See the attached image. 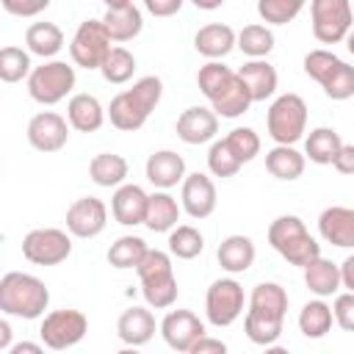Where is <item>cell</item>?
<instances>
[{
  "instance_id": "cell-1",
  "label": "cell",
  "mask_w": 354,
  "mask_h": 354,
  "mask_svg": "<svg viewBox=\"0 0 354 354\" xmlns=\"http://www.w3.org/2000/svg\"><path fill=\"white\" fill-rule=\"evenodd\" d=\"M288 313V290L277 282H260L252 288L246 318H243V332L252 343L257 346H274L282 335Z\"/></svg>"
},
{
  "instance_id": "cell-2",
  "label": "cell",
  "mask_w": 354,
  "mask_h": 354,
  "mask_svg": "<svg viewBox=\"0 0 354 354\" xmlns=\"http://www.w3.org/2000/svg\"><path fill=\"white\" fill-rule=\"evenodd\" d=\"M196 86L199 91L207 97L210 102V111L216 116H224V119H238L249 111L252 105V97H249V88L243 86V80L238 77L235 69L224 66L221 61H207L205 66H199L196 72Z\"/></svg>"
},
{
  "instance_id": "cell-3",
  "label": "cell",
  "mask_w": 354,
  "mask_h": 354,
  "mask_svg": "<svg viewBox=\"0 0 354 354\" xmlns=\"http://www.w3.org/2000/svg\"><path fill=\"white\" fill-rule=\"evenodd\" d=\"M160 97H163V83H160V77L144 75V77H138L130 88L119 91V94L111 100V105H108V119H111V124H113L116 130H122V133H136V130H141V127L147 124V119H149V113L158 108Z\"/></svg>"
},
{
  "instance_id": "cell-4",
  "label": "cell",
  "mask_w": 354,
  "mask_h": 354,
  "mask_svg": "<svg viewBox=\"0 0 354 354\" xmlns=\"http://www.w3.org/2000/svg\"><path fill=\"white\" fill-rule=\"evenodd\" d=\"M50 304V288L25 271H8L0 279V310L6 315L14 318H25L33 321L39 315H44Z\"/></svg>"
},
{
  "instance_id": "cell-5",
  "label": "cell",
  "mask_w": 354,
  "mask_h": 354,
  "mask_svg": "<svg viewBox=\"0 0 354 354\" xmlns=\"http://www.w3.org/2000/svg\"><path fill=\"white\" fill-rule=\"evenodd\" d=\"M268 243L279 257H285L290 266L307 268L313 260L321 257V243L307 232L304 221L299 216H277L268 224Z\"/></svg>"
},
{
  "instance_id": "cell-6",
  "label": "cell",
  "mask_w": 354,
  "mask_h": 354,
  "mask_svg": "<svg viewBox=\"0 0 354 354\" xmlns=\"http://www.w3.org/2000/svg\"><path fill=\"white\" fill-rule=\"evenodd\" d=\"M138 279H141V293L147 307L155 310H169L177 301V277H174V266L171 257L160 249H149L147 257L141 260V266L136 268Z\"/></svg>"
},
{
  "instance_id": "cell-7",
  "label": "cell",
  "mask_w": 354,
  "mask_h": 354,
  "mask_svg": "<svg viewBox=\"0 0 354 354\" xmlns=\"http://www.w3.org/2000/svg\"><path fill=\"white\" fill-rule=\"evenodd\" d=\"M304 75L313 77L329 100L343 102L354 97V66L329 50H310L304 55Z\"/></svg>"
},
{
  "instance_id": "cell-8",
  "label": "cell",
  "mask_w": 354,
  "mask_h": 354,
  "mask_svg": "<svg viewBox=\"0 0 354 354\" xmlns=\"http://www.w3.org/2000/svg\"><path fill=\"white\" fill-rule=\"evenodd\" d=\"M266 127H268V136L274 138V144L293 147L307 133V102L293 91L279 94L268 105Z\"/></svg>"
},
{
  "instance_id": "cell-9",
  "label": "cell",
  "mask_w": 354,
  "mask_h": 354,
  "mask_svg": "<svg viewBox=\"0 0 354 354\" xmlns=\"http://www.w3.org/2000/svg\"><path fill=\"white\" fill-rule=\"evenodd\" d=\"M75 66L66 61H44L41 66H33L28 77V94L39 105H55L75 88Z\"/></svg>"
},
{
  "instance_id": "cell-10",
  "label": "cell",
  "mask_w": 354,
  "mask_h": 354,
  "mask_svg": "<svg viewBox=\"0 0 354 354\" xmlns=\"http://www.w3.org/2000/svg\"><path fill=\"white\" fill-rule=\"evenodd\" d=\"M310 19H313V36L321 44H337L351 33L354 11L348 0H313Z\"/></svg>"
},
{
  "instance_id": "cell-11",
  "label": "cell",
  "mask_w": 354,
  "mask_h": 354,
  "mask_svg": "<svg viewBox=\"0 0 354 354\" xmlns=\"http://www.w3.org/2000/svg\"><path fill=\"white\" fill-rule=\"evenodd\" d=\"M111 36L102 25V19H83L69 41V55L75 61V66H83V69H100L108 58V53L113 50L111 47Z\"/></svg>"
},
{
  "instance_id": "cell-12",
  "label": "cell",
  "mask_w": 354,
  "mask_h": 354,
  "mask_svg": "<svg viewBox=\"0 0 354 354\" xmlns=\"http://www.w3.org/2000/svg\"><path fill=\"white\" fill-rule=\"evenodd\" d=\"M88 332V318L80 310L64 307V310H53L44 315L41 326H39V337L47 348L53 351H64L77 346Z\"/></svg>"
},
{
  "instance_id": "cell-13",
  "label": "cell",
  "mask_w": 354,
  "mask_h": 354,
  "mask_svg": "<svg viewBox=\"0 0 354 354\" xmlns=\"http://www.w3.org/2000/svg\"><path fill=\"white\" fill-rule=\"evenodd\" d=\"M243 304H246L243 288L232 277H221V279L210 282V288L205 293V315L218 329L235 324L243 313Z\"/></svg>"
},
{
  "instance_id": "cell-14",
  "label": "cell",
  "mask_w": 354,
  "mask_h": 354,
  "mask_svg": "<svg viewBox=\"0 0 354 354\" xmlns=\"http://www.w3.org/2000/svg\"><path fill=\"white\" fill-rule=\"evenodd\" d=\"M72 254L69 232L58 227H39L22 238V257L33 266H58Z\"/></svg>"
},
{
  "instance_id": "cell-15",
  "label": "cell",
  "mask_w": 354,
  "mask_h": 354,
  "mask_svg": "<svg viewBox=\"0 0 354 354\" xmlns=\"http://www.w3.org/2000/svg\"><path fill=\"white\" fill-rule=\"evenodd\" d=\"M108 224V207L97 196H80L66 210V232L75 238H97Z\"/></svg>"
},
{
  "instance_id": "cell-16",
  "label": "cell",
  "mask_w": 354,
  "mask_h": 354,
  "mask_svg": "<svg viewBox=\"0 0 354 354\" xmlns=\"http://www.w3.org/2000/svg\"><path fill=\"white\" fill-rule=\"evenodd\" d=\"M160 335L169 348L188 354L194 348V343L205 337V324L191 310H169L160 321Z\"/></svg>"
},
{
  "instance_id": "cell-17",
  "label": "cell",
  "mask_w": 354,
  "mask_h": 354,
  "mask_svg": "<svg viewBox=\"0 0 354 354\" xmlns=\"http://www.w3.org/2000/svg\"><path fill=\"white\" fill-rule=\"evenodd\" d=\"M28 141L39 152H58L69 141V122L55 111H41L28 122Z\"/></svg>"
},
{
  "instance_id": "cell-18",
  "label": "cell",
  "mask_w": 354,
  "mask_h": 354,
  "mask_svg": "<svg viewBox=\"0 0 354 354\" xmlns=\"http://www.w3.org/2000/svg\"><path fill=\"white\" fill-rule=\"evenodd\" d=\"M216 183L205 171H194L180 185V207L191 218H207L216 210Z\"/></svg>"
},
{
  "instance_id": "cell-19",
  "label": "cell",
  "mask_w": 354,
  "mask_h": 354,
  "mask_svg": "<svg viewBox=\"0 0 354 354\" xmlns=\"http://www.w3.org/2000/svg\"><path fill=\"white\" fill-rule=\"evenodd\" d=\"M102 25L111 36V41L122 44V41H130L141 33L144 28V17H141V8L130 0H116V3H108L105 14H102Z\"/></svg>"
},
{
  "instance_id": "cell-20",
  "label": "cell",
  "mask_w": 354,
  "mask_h": 354,
  "mask_svg": "<svg viewBox=\"0 0 354 354\" xmlns=\"http://www.w3.org/2000/svg\"><path fill=\"white\" fill-rule=\"evenodd\" d=\"M216 133H218V116L210 108L191 105L177 116V136L191 147L216 141Z\"/></svg>"
},
{
  "instance_id": "cell-21",
  "label": "cell",
  "mask_w": 354,
  "mask_h": 354,
  "mask_svg": "<svg viewBox=\"0 0 354 354\" xmlns=\"http://www.w3.org/2000/svg\"><path fill=\"white\" fill-rule=\"evenodd\" d=\"M144 174H147V180L158 191H169L177 183L183 185V180L188 177L185 174V160L174 149H158V152H152L147 158V163H144Z\"/></svg>"
},
{
  "instance_id": "cell-22",
  "label": "cell",
  "mask_w": 354,
  "mask_h": 354,
  "mask_svg": "<svg viewBox=\"0 0 354 354\" xmlns=\"http://www.w3.org/2000/svg\"><path fill=\"white\" fill-rule=\"evenodd\" d=\"M147 205H149V194L136 185V183H124L113 191L111 196V213L122 227H136L144 224L147 218Z\"/></svg>"
},
{
  "instance_id": "cell-23",
  "label": "cell",
  "mask_w": 354,
  "mask_h": 354,
  "mask_svg": "<svg viewBox=\"0 0 354 354\" xmlns=\"http://www.w3.org/2000/svg\"><path fill=\"white\" fill-rule=\"evenodd\" d=\"M318 232L326 243L340 249H354V207L332 205L318 216Z\"/></svg>"
},
{
  "instance_id": "cell-24",
  "label": "cell",
  "mask_w": 354,
  "mask_h": 354,
  "mask_svg": "<svg viewBox=\"0 0 354 354\" xmlns=\"http://www.w3.org/2000/svg\"><path fill=\"white\" fill-rule=\"evenodd\" d=\"M194 47L207 61H218V58L230 55L238 47V33L230 25H224V22H210V25H202L196 30Z\"/></svg>"
},
{
  "instance_id": "cell-25",
  "label": "cell",
  "mask_w": 354,
  "mask_h": 354,
  "mask_svg": "<svg viewBox=\"0 0 354 354\" xmlns=\"http://www.w3.org/2000/svg\"><path fill=\"white\" fill-rule=\"evenodd\" d=\"M108 111L102 108V102L88 94V91H80V94H72L69 102H66V122L69 127H75L77 133H94L102 127Z\"/></svg>"
},
{
  "instance_id": "cell-26",
  "label": "cell",
  "mask_w": 354,
  "mask_h": 354,
  "mask_svg": "<svg viewBox=\"0 0 354 354\" xmlns=\"http://www.w3.org/2000/svg\"><path fill=\"white\" fill-rule=\"evenodd\" d=\"M116 335H119L122 343H127L133 348L149 343L152 335H155V315H152V310L149 307H136V304L127 307L119 315V321H116Z\"/></svg>"
},
{
  "instance_id": "cell-27",
  "label": "cell",
  "mask_w": 354,
  "mask_h": 354,
  "mask_svg": "<svg viewBox=\"0 0 354 354\" xmlns=\"http://www.w3.org/2000/svg\"><path fill=\"white\" fill-rule=\"evenodd\" d=\"M254 243H252V238L249 235H227L221 243H218V252H216V257H218V266L227 271V274H243V271H249L252 268V263H254Z\"/></svg>"
},
{
  "instance_id": "cell-28",
  "label": "cell",
  "mask_w": 354,
  "mask_h": 354,
  "mask_svg": "<svg viewBox=\"0 0 354 354\" xmlns=\"http://www.w3.org/2000/svg\"><path fill=\"white\" fill-rule=\"evenodd\" d=\"M238 77L243 80V86L249 88V97L252 102H263L268 97H274L277 91V69L263 58V61H246L241 69H238Z\"/></svg>"
},
{
  "instance_id": "cell-29",
  "label": "cell",
  "mask_w": 354,
  "mask_h": 354,
  "mask_svg": "<svg viewBox=\"0 0 354 354\" xmlns=\"http://www.w3.org/2000/svg\"><path fill=\"white\" fill-rule=\"evenodd\" d=\"M340 149H343V138L335 127H315L304 138V158H310L318 166H332Z\"/></svg>"
},
{
  "instance_id": "cell-30",
  "label": "cell",
  "mask_w": 354,
  "mask_h": 354,
  "mask_svg": "<svg viewBox=\"0 0 354 354\" xmlns=\"http://www.w3.org/2000/svg\"><path fill=\"white\" fill-rule=\"evenodd\" d=\"M180 210L183 207L177 205V199L169 191H155V194H149L144 224L152 232H171L177 227V221H180Z\"/></svg>"
},
{
  "instance_id": "cell-31",
  "label": "cell",
  "mask_w": 354,
  "mask_h": 354,
  "mask_svg": "<svg viewBox=\"0 0 354 354\" xmlns=\"http://www.w3.org/2000/svg\"><path fill=\"white\" fill-rule=\"evenodd\" d=\"M304 285L315 299H329L340 290V266H335L326 257L313 260L304 268Z\"/></svg>"
},
{
  "instance_id": "cell-32",
  "label": "cell",
  "mask_w": 354,
  "mask_h": 354,
  "mask_svg": "<svg viewBox=\"0 0 354 354\" xmlns=\"http://www.w3.org/2000/svg\"><path fill=\"white\" fill-rule=\"evenodd\" d=\"M127 171H130L127 160L122 155H116V152H100L88 163V177L100 188H119V185H124Z\"/></svg>"
},
{
  "instance_id": "cell-33",
  "label": "cell",
  "mask_w": 354,
  "mask_h": 354,
  "mask_svg": "<svg viewBox=\"0 0 354 354\" xmlns=\"http://www.w3.org/2000/svg\"><path fill=\"white\" fill-rule=\"evenodd\" d=\"M304 166H307V158L296 149V147H271L266 152V169L271 177L277 180H299L304 174Z\"/></svg>"
},
{
  "instance_id": "cell-34",
  "label": "cell",
  "mask_w": 354,
  "mask_h": 354,
  "mask_svg": "<svg viewBox=\"0 0 354 354\" xmlns=\"http://www.w3.org/2000/svg\"><path fill=\"white\" fill-rule=\"evenodd\" d=\"M25 47L30 55L53 58L64 47V30L55 22H33L25 30Z\"/></svg>"
},
{
  "instance_id": "cell-35",
  "label": "cell",
  "mask_w": 354,
  "mask_h": 354,
  "mask_svg": "<svg viewBox=\"0 0 354 354\" xmlns=\"http://www.w3.org/2000/svg\"><path fill=\"white\" fill-rule=\"evenodd\" d=\"M332 324H335V313H332V307H329L324 299L307 301V304L301 307V313H299V329H301V335L310 337V340L326 337L329 329H332Z\"/></svg>"
},
{
  "instance_id": "cell-36",
  "label": "cell",
  "mask_w": 354,
  "mask_h": 354,
  "mask_svg": "<svg viewBox=\"0 0 354 354\" xmlns=\"http://www.w3.org/2000/svg\"><path fill=\"white\" fill-rule=\"evenodd\" d=\"M147 252H149V246H147L144 238H138V235H122V238H116V241L111 243V249H108V263H111L113 268H119V271H124V268H138L141 260L147 257Z\"/></svg>"
},
{
  "instance_id": "cell-37",
  "label": "cell",
  "mask_w": 354,
  "mask_h": 354,
  "mask_svg": "<svg viewBox=\"0 0 354 354\" xmlns=\"http://www.w3.org/2000/svg\"><path fill=\"white\" fill-rule=\"evenodd\" d=\"M238 50L243 55H249V61H263L271 50H274V33L268 25L252 22L243 25V30L238 33Z\"/></svg>"
},
{
  "instance_id": "cell-38",
  "label": "cell",
  "mask_w": 354,
  "mask_h": 354,
  "mask_svg": "<svg viewBox=\"0 0 354 354\" xmlns=\"http://www.w3.org/2000/svg\"><path fill=\"white\" fill-rule=\"evenodd\" d=\"M205 249V235L191 224H177L169 232V254L177 260H194Z\"/></svg>"
},
{
  "instance_id": "cell-39",
  "label": "cell",
  "mask_w": 354,
  "mask_h": 354,
  "mask_svg": "<svg viewBox=\"0 0 354 354\" xmlns=\"http://www.w3.org/2000/svg\"><path fill=\"white\" fill-rule=\"evenodd\" d=\"M30 53L14 44H6L0 50V80L3 83H19L22 77H30Z\"/></svg>"
},
{
  "instance_id": "cell-40",
  "label": "cell",
  "mask_w": 354,
  "mask_h": 354,
  "mask_svg": "<svg viewBox=\"0 0 354 354\" xmlns=\"http://www.w3.org/2000/svg\"><path fill=\"white\" fill-rule=\"evenodd\" d=\"M100 72H102V77H105L108 83L122 86V83H127V80L133 77V72H136V55H133L127 47H113V50L108 53L105 64L100 66Z\"/></svg>"
},
{
  "instance_id": "cell-41",
  "label": "cell",
  "mask_w": 354,
  "mask_h": 354,
  "mask_svg": "<svg viewBox=\"0 0 354 354\" xmlns=\"http://www.w3.org/2000/svg\"><path fill=\"white\" fill-rule=\"evenodd\" d=\"M241 166H243V163L232 155V149L227 147L224 138H216V141L210 144V149H207V169H210L213 177H221V180L235 177V174L241 171Z\"/></svg>"
},
{
  "instance_id": "cell-42",
  "label": "cell",
  "mask_w": 354,
  "mask_h": 354,
  "mask_svg": "<svg viewBox=\"0 0 354 354\" xmlns=\"http://www.w3.org/2000/svg\"><path fill=\"white\" fill-rule=\"evenodd\" d=\"M301 8V0H257V14L268 25H288Z\"/></svg>"
},
{
  "instance_id": "cell-43",
  "label": "cell",
  "mask_w": 354,
  "mask_h": 354,
  "mask_svg": "<svg viewBox=\"0 0 354 354\" xmlns=\"http://www.w3.org/2000/svg\"><path fill=\"white\" fill-rule=\"evenodd\" d=\"M224 141H227V147L232 149V155H235L241 163L254 160L257 152H260V136H257L252 127H235V130H230V133L224 136Z\"/></svg>"
},
{
  "instance_id": "cell-44",
  "label": "cell",
  "mask_w": 354,
  "mask_h": 354,
  "mask_svg": "<svg viewBox=\"0 0 354 354\" xmlns=\"http://www.w3.org/2000/svg\"><path fill=\"white\" fill-rule=\"evenodd\" d=\"M332 313H335V324L346 332H354V293H337L335 296V304H332Z\"/></svg>"
},
{
  "instance_id": "cell-45",
  "label": "cell",
  "mask_w": 354,
  "mask_h": 354,
  "mask_svg": "<svg viewBox=\"0 0 354 354\" xmlns=\"http://www.w3.org/2000/svg\"><path fill=\"white\" fill-rule=\"evenodd\" d=\"M50 0H3V8L14 17H36L41 11H47Z\"/></svg>"
},
{
  "instance_id": "cell-46",
  "label": "cell",
  "mask_w": 354,
  "mask_h": 354,
  "mask_svg": "<svg viewBox=\"0 0 354 354\" xmlns=\"http://www.w3.org/2000/svg\"><path fill=\"white\" fill-rule=\"evenodd\" d=\"M144 8L149 14H155V17H171V14H177L183 8V0H147Z\"/></svg>"
},
{
  "instance_id": "cell-47",
  "label": "cell",
  "mask_w": 354,
  "mask_h": 354,
  "mask_svg": "<svg viewBox=\"0 0 354 354\" xmlns=\"http://www.w3.org/2000/svg\"><path fill=\"white\" fill-rule=\"evenodd\" d=\"M188 354H227V343H224V340H218V337L205 335L202 340H196V343H194V348H191Z\"/></svg>"
},
{
  "instance_id": "cell-48",
  "label": "cell",
  "mask_w": 354,
  "mask_h": 354,
  "mask_svg": "<svg viewBox=\"0 0 354 354\" xmlns=\"http://www.w3.org/2000/svg\"><path fill=\"white\" fill-rule=\"evenodd\" d=\"M332 166H335L340 174L354 177V144H343V149H340V155L335 158Z\"/></svg>"
},
{
  "instance_id": "cell-49",
  "label": "cell",
  "mask_w": 354,
  "mask_h": 354,
  "mask_svg": "<svg viewBox=\"0 0 354 354\" xmlns=\"http://www.w3.org/2000/svg\"><path fill=\"white\" fill-rule=\"evenodd\" d=\"M340 285L354 293V254H348L343 263H340Z\"/></svg>"
},
{
  "instance_id": "cell-50",
  "label": "cell",
  "mask_w": 354,
  "mask_h": 354,
  "mask_svg": "<svg viewBox=\"0 0 354 354\" xmlns=\"http://www.w3.org/2000/svg\"><path fill=\"white\" fill-rule=\"evenodd\" d=\"M6 354H44V346H39V343H33V340H19V343H14Z\"/></svg>"
},
{
  "instance_id": "cell-51",
  "label": "cell",
  "mask_w": 354,
  "mask_h": 354,
  "mask_svg": "<svg viewBox=\"0 0 354 354\" xmlns=\"http://www.w3.org/2000/svg\"><path fill=\"white\" fill-rule=\"evenodd\" d=\"M14 343H11V324L8 321H0V348L8 351Z\"/></svg>"
},
{
  "instance_id": "cell-52",
  "label": "cell",
  "mask_w": 354,
  "mask_h": 354,
  "mask_svg": "<svg viewBox=\"0 0 354 354\" xmlns=\"http://www.w3.org/2000/svg\"><path fill=\"white\" fill-rule=\"evenodd\" d=\"M263 354H290V351H288L285 346H277V343H274V346H266V351H263Z\"/></svg>"
},
{
  "instance_id": "cell-53",
  "label": "cell",
  "mask_w": 354,
  "mask_h": 354,
  "mask_svg": "<svg viewBox=\"0 0 354 354\" xmlns=\"http://www.w3.org/2000/svg\"><path fill=\"white\" fill-rule=\"evenodd\" d=\"M346 50H348V53L354 55V28H351V33L346 36Z\"/></svg>"
},
{
  "instance_id": "cell-54",
  "label": "cell",
  "mask_w": 354,
  "mask_h": 354,
  "mask_svg": "<svg viewBox=\"0 0 354 354\" xmlns=\"http://www.w3.org/2000/svg\"><path fill=\"white\" fill-rule=\"evenodd\" d=\"M116 354H141L138 348H133V346H127V348H122V351H116Z\"/></svg>"
}]
</instances>
